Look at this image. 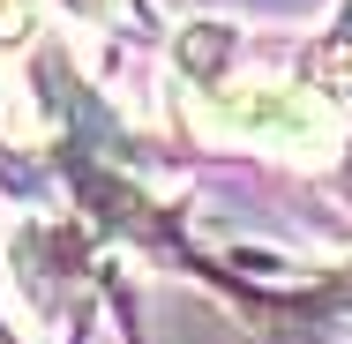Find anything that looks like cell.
Masks as SVG:
<instances>
[{
	"label": "cell",
	"mask_w": 352,
	"mask_h": 344,
	"mask_svg": "<svg viewBox=\"0 0 352 344\" xmlns=\"http://www.w3.org/2000/svg\"><path fill=\"white\" fill-rule=\"evenodd\" d=\"M173 90H180L188 120L210 128L217 142L270 150L285 165H338V150H345L338 98L285 68L248 60L240 30H225V23H195L173 38Z\"/></svg>",
	"instance_id": "cell-1"
},
{
	"label": "cell",
	"mask_w": 352,
	"mask_h": 344,
	"mask_svg": "<svg viewBox=\"0 0 352 344\" xmlns=\"http://www.w3.org/2000/svg\"><path fill=\"white\" fill-rule=\"evenodd\" d=\"M75 30H135L142 23V0H53Z\"/></svg>",
	"instance_id": "cell-2"
},
{
	"label": "cell",
	"mask_w": 352,
	"mask_h": 344,
	"mask_svg": "<svg viewBox=\"0 0 352 344\" xmlns=\"http://www.w3.org/2000/svg\"><path fill=\"white\" fill-rule=\"evenodd\" d=\"M322 90L338 105H352V8H345V23L330 30V45H322Z\"/></svg>",
	"instance_id": "cell-3"
},
{
	"label": "cell",
	"mask_w": 352,
	"mask_h": 344,
	"mask_svg": "<svg viewBox=\"0 0 352 344\" xmlns=\"http://www.w3.org/2000/svg\"><path fill=\"white\" fill-rule=\"evenodd\" d=\"M30 8L38 0H0V38H23L30 30Z\"/></svg>",
	"instance_id": "cell-4"
}]
</instances>
